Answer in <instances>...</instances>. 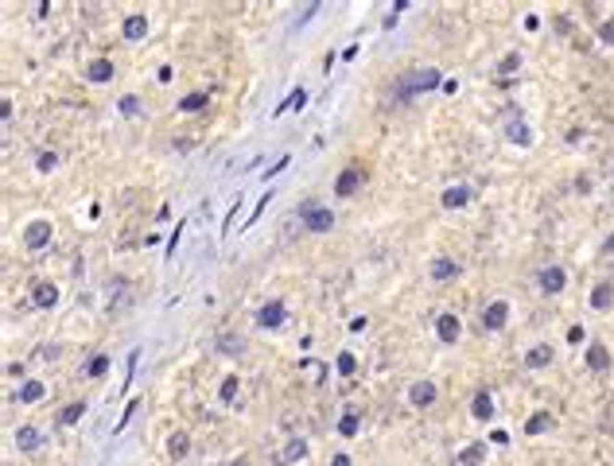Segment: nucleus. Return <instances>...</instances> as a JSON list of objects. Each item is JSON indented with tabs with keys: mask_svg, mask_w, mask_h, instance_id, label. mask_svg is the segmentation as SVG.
<instances>
[{
	"mask_svg": "<svg viewBox=\"0 0 614 466\" xmlns=\"http://www.w3.org/2000/svg\"><path fill=\"white\" fill-rule=\"evenodd\" d=\"M444 86V74L439 70H409V74H400L397 86H393V101L397 105H405V101H412L416 94H428V90H439Z\"/></svg>",
	"mask_w": 614,
	"mask_h": 466,
	"instance_id": "obj_1",
	"label": "nucleus"
},
{
	"mask_svg": "<svg viewBox=\"0 0 614 466\" xmlns=\"http://www.w3.org/2000/svg\"><path fill=\"white\" fill-rule=\"evenodd\" d=\"M300 222L307 226V233H331L335 229V214L319 203H300Z\"/></svg>",
	"mask_w": 614,
	"mask_h": 466,
	"instance_id": "obj_2",
	"label": "nucleus"
},
{
	"mask_svg": "<svg viewBox=\"0 0 614 466\" xmlns=\"http://www.w3.org/2000/svg\"><path fill=\"white\" fill-rule=\"evenodd\" d=\"M284 319H288V311H284V303H280V299H268L265 307L257 311V326H261V331H280V326H284Z\"/></svg>",
	"mask_w": 614,
	"mask_h": 466,
	"instance_id": "obj_3",
	"label": "nucleus"
},
{
	"mask_svg": "<svg viewBox=\"0 0 614 466\" xmlns=\"http://www.w3.org/2000/svg\"><path fill=\"white\" fill-rule=\"evenodd\" d=\"M509 319V303L506 299H494L490 307H482V331H502Z\"/></svg>",
	"mask_w": 614,
	"mask_h": 466,
	"instance_id": "obj_4",
	"label": "nucleus"
},
{
	"mask_svg": "<svg viewBox=\"0 0 614 466\" xmlns=\"http://www.w3.org/2000/svg\"><path fill=\"white\" fill-rule=\"evenodd\" d=\"M24 245L31 253L47 249V245H51V222H31V226L24 229Z\"/></svg>",
	"mask_w": 614,
	"mask_h": 466,
	"instance_id": "obj_5",
	"label": "nucleus"
},
{
	"mask_svg": "<svg viewBox=\"0 0 614 466\" xmlns=\"http://www.w3.org/2000/svg\"><path fill=\"white\" fill-rule=\"evenodd\" d=\"M564 284H567V272L560 268V264H548V268L541 272V292L544 296H560Z\"/></svg>",
	"mask_w": 614,
	"mask_h": 466,
	"instance_id": "obj_6",
	"label": "nucleus"
},
{
	"mask_svg": "<svg viewBox=\"0 0 614 466\" xmlns=\"http://www.w3.org/2000/svg\"><path fill=\"white\" fill-rule=\"evenodd\" d=\"M435 335H439V342H459V335H463V323H459V315H439L435 319Z\"/></svg>",
	"mask_w": 614,
	"mask_h": 466,
	"instance_id": "obj_7",
	"label": "nucleus"
},
{
	"mask_svg": "<svg viewBox=\"0 0 614 466\" xmlns=\"http://www.w3.org/2000/svg\"><path fill=\"white\" fill-rule=\"evenodd\" d=\"M409 400H412L416 408H432V404H435V385H432V381H416V385L409 389Z\"/></svg>",
	"mask_w": 614,
	"mask_h": 466,
	"instance_id": "obj_8",
	"label": "nucleus"
},
{
	"mask_svg": "<svg viewBox=\"0 0 614 466\" xmlns=\"http://www.w3.org/2000/svg\"><path fill=\"white\" fill-rule=\"evenodd\" d=\"M358 183H361V171L358 168H346L342 175H338V183H335V194H338V198H350V194L358 191Z\"/></svg>",
	"mask_w": 614,
	"mask_h": 466,
	"instance_id": "obj_9",
	"label": "nucleus"
},
{
	"mask_svg": "<svg viewBox=\"0 0 614 466\" xmlns=\"http://www.w3.org/2000/svg\"><path fill=\"white\" fill-rule=\"evenodd\" d=\"M459 272H463V268H459V261H451V257H435L432 261V280H439V284H444V280H455Z\"/></svg>",
	"mask_w": 614,
	"mask_h": 466,
	"instance_id": "obj_10",
	"label": "nucleus"
},
{
	"mask_svg": "<svg viewBox=\"0 0 614 466\" xmlns=\"http://www.w3.org/2000/svg\"><path fill=\"white\" fill-rule=\"evenodd\" d=\"M470 412H474V419H482V424H486V419H494V400H490V393H486V389H478V393H474V400H470Z\"/></svg>",
	"mask_w": 614,
	"mask_h": 466,
	"instance_id": "obj_11",
	"label": "nucleus"
},
{
	"mask_svg": "<svg viewBox=\"0 0 614 466\" xmlns=\"http://www.w3.org/2000/svg\"><path fill=\"white\" fill-rule=\"evenodd\" d=\"M587 365L595 373H606L611 370V354H606V346H602V342H591L587 346Z\"/></svg>",
	"mask_w": 614,
	"mask_h": 466,
	"instance_id": "obj_12",
	"label": "nucleus"
},
{
	"mask_svg": "<svg viewBox=\"0 0 614 466\" xmlns=\"http://www.w3.org/2000/svg\"><path fill=\"white\" fill-rule=\"evenodd\" d=\"M120 36L129 39V43L144 39V36H148V20H144V16H125V27H120Z\"/></svg>",
	"mask_w": 614,
	"mask_h": 466,
	"instance_id": "obj_13",
	"label": "nucleus"
},
{
	"mask_svg": "<svg viewBox=\"0 0 614 466\" xmlns=\"http://www.w3.org/2000/svg\"><path fill=\"white\" fill-rule=\"evenodd\" d=\"M525 365H529V370H544V365H552V346H548V342L533 346L529 354H525Z\"/></svg>",
	"mask_w": 614,
	"mask_h": 466,
	"instance_id": "obj_14",
	"label": "nucleus"
},
{
	"mask_svg": "<svg viewBox=\"0 0 614 466\" xmlns=\"http://www.w3.org/2000/svg\"><path fill=\"white\" fill-rule=\"evenodd\" d=\"M86 78H90V82H109V78H113V59H94L90 62V66H86Z\"/></svg>",
	"mask_w": 614,
	"mask_h": 466,
	"instance_id": "obj_15",
	"label": "nucleus"
},
{
	"mask_svg": "<svg viewBox=\"0 0 614 466\" xmlns=\"http://www.w3.org/2000/svg\"><path fill=\"white\" fill-rule=\"evenodd\" d=\"M16 447H20V451H39V447H43V435L27 424V428L16 431Z\"/></svg>",
	"mask_w": 614,
	"mask_h": 466,
	"instance_id": "obj_16",
	"label": "nucleus"
},
{
	"mask_svg": "<svg viewBox=\"0 0 614 466\" xmlns=\"http://www.w3.org/2000/svg\"><path fill=\"white\" fill-rule=\"evenodd\" d=\"M31 296H36V307H55V303H59V287L47 284V280H39Z\"/></svg>",
	"mask_w": 614,
	"mask_h": 466,
	"instance_id": "obj_17",
	"label": "nucleus"
},
{
	"mask_svg": "<svg viewBox=\"0 0 614 466\" xmlns=\"http://www.w3.org/2000/svg\"><path fill=\"white\" fill-rule=\"evenodd\" d=\"M439 203H444L447 210H459V206H467V203H470V187H447Z\"/></svg>",
	"mask_w": 614,
	"mask_h": 466,
	"instance_id": "obj_18",
	"label": "nucleus"
},
{
	"mask_svg": "<svg viewBox=\"0 0 614 466\" xmlns=\"http://www.w3.org/2000/svg\"><path fill=\"white\" fill-rule=\"evenodd\" d=\"M614 303V284H599L595 292H591V307L595 311H606Z\"/></svg>",
	"mask_w": 614,
	"mask_h": 466,
	"instance_id": "obj_19",
	"label": "nucleus"
},
{
	"mask_svg": "<svg viewBox=\"0 0 614 466\" xmlns=\"http://www.w3.org/2000/svg\"><path fill=\"white\" fill-rule=\"evenodd\" d=\"M509 140L513 144H521V148H529L533 144V132H529V125H525V120H509Z\"/></svg>",
	"mask_w": 614,
	"mask_h": 466,
	"instance_id": "obj_20",
	"label": "nucleus"
},
{
	"mask_svg": "<svg viewBox=\"0 0 614 466\" xmlns=\"http://www.w3.org/2000/svg\"><path fill=\"white\" fill-rule=\"evenodd\" d=\"M187 451H191V435H187V431H175V435L168 439V454L171 458H183Z\"/></svg>",
	"mask_w": 614,
	"mask_h": 466,
	"instance_id": "obj_21",
	"label": "nucleus"
},
{
	"mask_svg": "<svg viewBox=\"0 0 614 466\" xmlns=\"http://www.w3.org/2000/svg\"><path fill=\"white\" fill-rule=\"evenodd\" d=\"M43 393H47V389H43V381H24L16 396H20L24 404H36V400H43Z\"/></svg>",
	"mask_w": 614,
	"mask_h": 466,
	"instance_id": "obj_22",
	"label": "nucleus"
},
{
	"mask_svg": "<svg viewBox=\"0 0 614 466\" xmlns=\"http://www.w3.org/2000/svg\"><path fill=\"white\" fill-rule=\"evenodd\" d=\"M206 101H210V97H206V90H194V94H187L179 101V109L183 113H199V109H206Z\"/></svg>",
	"mask_w": 614,
	"mask_h": 466,
	"instance_id": "obj_23",
	"label": "nucleus"
},
{
	"mask_svg": "<svg viewBox=\"0 0 614 466\" xmlns=\"http://www.w3.org/2000/svg\"><path fill=\"white\" fill-rule=\"evenodd\" d=\"M109 373V354H94L86 361V377H105Z\"/></svg>",
	"mask_w": 614,
	"mask_h": 466,
	"instance_id": "obj_24",
	"label": "nucleus"
},
{
	"mask_svg": "<svg viewBox=\"0 0 614 466\" xmlns=\"http://www.w3.org/2000/svg\"><path fill=\"white\" fill-rule=\"evenodd\" d=\"M82 416H86V404H82V400H74V404H66V408L59 412V424H66V428H71V424H78Z\"/></svg>",
	"mask_w": 614,
	"mask_h": 466,
	"instance_id": "obj_25",
	"label": "nucleus"
},
{
	"mask_svg": "<svg viewBox=\"0 0 614 466\" xmlns=\"http://www.w3.org/2000/svg\"><path fill=\"white\" fill-rule=\"evenodd\" d=\"M303 105H307V90H292V97L277 109V113H300Z\"/></svg>",
	"mask_w": 614,
	"mask_h": 466,
	"instance_id": "obj_26",
	"label": "nucleus"
},
{
	"mask_svg": "<svg viewBox=\"0 0 614 466\" xmlns=\"http://www.w3.org/2000/svg\"><path fill=\"white\" fill-rule=\"evenodd\" d=\"M303 454H307V443H303V439H292L288 447H284V454H280V466H284V463H296V458H303Z\"/></svg>",
	"mask_w": 614,
	"mask_h": 466,
	"instance_id": "obj_27",
	"label": "nucleus"
},
{
	"mask_svg": "<svg viewBox=\"0 0 614 466\" xmlns=\"http://www.w3.org/2000/svg\"><path fill=\"white\" fill-rule=\"evenodd\" d=\"M482 458H486V447H482V443H470L467 451L459 454V463H463V466H478Z\"/></svg>",
	"mask_w": 614,
	"mask_h": 466,
	"instance_id": "obj_28",
	"label": "nucleus"
},
{
	"mask_svg": "<svg viewBox=\"0 0 614 466\" xmlns=\"http://www.w3.org/2000/svg\"><path fill=\"white\" fill-rule=\"evenodd\" d=\"M544 428H552V416H548V412H533L529 424H525V431H529V435H541Z\"/></svg>",
	"mask_w": 614,
	"mask_h": 466,
	"instance_id": "obj_29",
	"label": "nucleus"
},
{
	"mask_svg": "<svg viewBox=\"0 0 614 466\" xmlns=\"http://www.w3.org/2000/svg\"><path fill=\"white\" fill-rule=\"evenodd\" d=\"M338 431H342L346 439H354V435H358V412H342V419H338Z\"/></svg>",
	"mask_w": 614,
	"mask_h": 466,
	"instance_id": "obj_30",
	"label": "nucleus"
},
{
	"mask_svg": "<svg viewBox=\"0 0 614 466\" xmlns=\"http://www.w3.org/2000/svg\"><path fill=\"white\" fill-rule=\"evenodd\" d=\"M338 373H342V377H350V373L358 370V358H354V354H350V350H342V354H338Z\"/></svg>",
	"mask_w": 614,
	"mask_h": 466,
	"instance_id": "obj_31",
	"label": "nucleus"
},
{
	"mask_svg": "<svg viewBox=\"0 0 614 466\" xmlns=\"http://www.w3.org/2000/svg\"><path fill=\"white\" fill-rule=\"evenodd\" d=\"M136 408H140V400H129V408H125V416H120V419H117V428H113V435H120V431L129 428V419H133V416H136Z\"/></svg>",
	"mask_w": 614,
	"mask_h": 466,
	"instance_id": "obj_32",
	"label": "nucleus"
},
{
	"mask_svg": "<svg viewBox=\"0 0 614 466\" xmlns=\"http://www.w3.org/2000/svg\"><path fill=\"white\" fill-rule=\"evenodd\" d=\"M117 109L125 113V117H136V113H140V101H136V97L129 94V97H120V105H117Z\"/></svg>",
	"mask_w": 614,
	"mask_h": 466,
	"instance_id": "obj_33",
	"label": "nucleus"
},
{
	"mask_svg": "<svg viewBox=\"0 0 614 466\" xmlns=\"http://www.w3.org/2000/svg\"><path fill=\"white\" fill-rule=\"evenodd\" d=\"M599 39H602V43H606V47H614V16H611V20H602V24H599Z\"/></svg>",
	"mask_w": 614,
	"mask_h": 466,
	"instance_id": "obj_34",
	"label": "nucleus"
},
{
	"mask_svg": "<svg viewBox=\"0 0 614 466\" xmlns=\"http://www.w3.org/2000/svg\"><path fill=\"white\" fill-rule=\"evenodd\" d=\"M517 66H521V55H517V51H509L506 59H502V66H498V70H502V74H513Z\"/></svg>",
	"mask_w": 614,
	"mask_h": 466,
	"instance_id": "obj_35",
	"label": "nucleus"
},
{
	"mask_svg": "<svg viewBox=\"0 0 614 466\" xmlns=\"http://www.w3.org/2000/svg\"><path fill=\"white\" fill-rule=\"evenodd\" d=\"M238 377H226V381H222V400H233V396H238Z\"/></svg>",
	"mask_w": 614,
	"mask_h": 466,
	"instance_id": "obj_36",
	"label": "nucleus"
},
{
	"mask_svg": "<svg viewBox=\"0 0 614 466\" xmlns=\"http://www.w3.org/2000/svg\"><path fill=\"white\" fill-rule=\"evenodd\" d=\"M55 164H59L55 152H39V171H55Z\"/></svg>",
	"mask_w": 614,
	"mask_h": 466,
	"instance_id": "obj_37",
	"label": "nucleus"
},
{
	"mask_svg": "<svg viewBox=\"0 0 614 466\" xmlns=\"http://www.w3.org/2000/svg\"><path fill=\"white\" fill-rule=\"evenodd\" d=\"M136 358H140V350H133V354H129V373H125V389H129V385H133V373H136Z\"/></svg>",
	"mask_w": 614,
	"mask_h": 466,
	"instance_id": "obj_38",
	"label": "nucleus"
},
{
	"mask_svg": "<svg viewBox=\"0 0 614 466\" xmlns=\"http://www.w3.org/2000/svg\"><path fill=\"white\" fill-rule=\"evenodd\" d=\"M265 203H272V194H265V198H261V203H257V206H253V214H249V226H253L257 218L265 214Z\"/></svg>",
	"mask_w": 614,
	"mask_h": 466,
	"instance_id": "obj_39",
	"label": "nucleus"
},
{
	"mask_svg": "<svg viewBox=\"0 0 614 466\" xmlns=\"http://www.w3.org/2000/svg\"><path fill=\"white\" fill-rule=\"evenodd\" d=\"M179 229H183V222H179V226H175V233H171V237H168V261H171V257H175V245H179Z\"/></svg>",
	"mask_w": 614,
	"mask_h": 466,
	"instance_id": "obj_40",
	"label": "nucleus"
},
{
	"mask_svg": "<svg viewBox=\"0 0 614 466\" xmlns=\"http://www.w3.org/2000/svg\"><path fill=\"white\" fill-rule=\"evenodd\" d=\"M284 168H288V155H280V159H277V164H272V171H268L265 179H272V175H280V171H284Z\"/></svg>",
	"mask_w": 614,
	"mask_h": 466,
	"instance_id": "obj_41",
	"label": "nucleus"
},
{
	"mask_svg": "<svg viewBox=\"0 0 614 466\" xmlns=\"http://www.w3.org/2000/svg\"><path fill=\"white\" fill-rule=\"evenodd\" d=\"M350 331H354V335H361V331H366V315H358V319H350Z\"/></svg>",
	"mask_w": 614,
	"mask_h": 466,
	"instance_id": "obj_42",
	"label": "nucleus"
},
{
	"mask_svg": "<svg viewBox=\"0 0 614 466\" xmlns=\"http://www.w3.org/2000/svg\"><path fill=\"white\" fill-rule=\"evenodd\" d=\"M233 218H238V206H229V214H226V222H222V233H229V226H233Z\"/></svg>",
	"mask_w": 614,
	"mask_h": 466,
	"instance_id": "obj_43",
	"label": "nucleus"
},
{
	"mask_svg": "<svg viewBox=\"0 0 614 466\" xmlns=\"http://www.w3.org/2000/svg\"><path fill=\"white\" fill-rule=\"evenodd\" d=\"M319 8H323V4H307V8L300 12V24H303V20H311V12H319Z\"/></svg>",
	"mask_w": 614,
	"mask_h": 466,
	"instance_id": "obj_44",
	"label": "nucleus"
},
{
	"mask_svg": "<svg viewBox=\"0 0 614 466\" xmlns=\"http://www.w3.org/2000/svg\"><path fill=\"white\" fill-rule=\"evenodd\" d=\"M335 466H350V454H335Z\"/></svg>",
	"mask_w": 614,
	"mask_h": 466,
	"instance_id": "obj_45",
	"label": "nucleus"
},
{
	"mask_svg": "<svg viewBox=\"0 0 614 466\" xmlns=\"http://www.w3.org/2000/svg\"><path fill=\"white\" fill-rule=\"evenodd\" d=\"M606 253H614V237H611V241H606Z\"/></svg>",
	"mask_w": 614,
	"mask_h": 466,
	"instance_id": "obj_46",
	"label": "nucleus"
},
{
	"mask_svg": "<svg viewBox=\"0 0 614 466\" xmlns=\"http://www.w3.org/2000/svg\"><path fill=\"white\" fill-rule=\"evenodd\" d=\"M233 466H249V463H233Z\"/></svg>",
	"mask_w": 614,
	"mask_h": 466,
	"instance_id": "obj_47",
	"label": "nucleus"
}]
</instances>
